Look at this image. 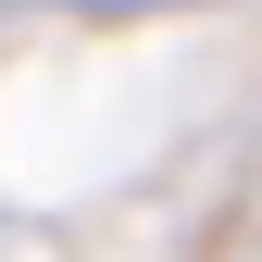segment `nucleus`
Here are the masks:
<instances>
[]
</instances>
